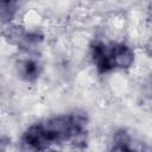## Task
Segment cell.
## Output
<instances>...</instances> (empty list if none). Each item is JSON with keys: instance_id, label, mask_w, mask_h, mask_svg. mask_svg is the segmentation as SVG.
<instances>
[{"instance_id": "6da1fadb", "label": "cell", "mask_w": 152, "mask_h": 152, "mask_svg": "<svg viewBox=\"0 0 152 152\" xmlns=\"http://www.w3.org/2000/svg\"><path fill=\"white\" fill-rule=\"evenodd\" d=\"M90 55L91 59L100 74H106L114 69L110 56L109 49L100 40H94L90 45Z\"/></svg>"}, {"instance_id": "7a4b0ae2", "label": "cell", "mask_w": 152, "mask_h": 152, "mask_svg": "<svg viewBox=\"0 0 152 152\" xmlns=\"http://www.w3.org/2000/svg\"><path fill=\"white\" fill-rule=\"evenodd\" d=\"M21 145L24 150H45L49 147L40 122L30 126L24 132L21 137Z\"/></svg>"}, {"instance_id": "3957f363", "label": "cell", "mask_w": 152, "mask_h": 152, "mask_svg": "<svg viewBox=\"0 0 152 152\" xmlns=\"http://www.w3.org/2000/svg\"><path fill=\"white\" fill-rule=\"evenodd\" d=\"M109 56L114 68L128 69L134 62L133 50L122 43H115L109 48Z\"/></svg>"}, {"instance_id": "277c9868", "label": "cell", "mask_w": 152, "mask_h": 152, "mask_svg": "<svg viewBox=\"0 0 152 152\" xmlns=\"http://www.w3.org/2000/svg\"><path fill=\"white\" fill-rule=\"evenodd\" d=\"M17 68L19 76L27 82L36 81L40 75V65L37 61L32 58H26L20 61Z\"/></svg>"}, {"instance_id": "5b68a950", "label": "cell", "mask_w": 152, "mask_h": 152, "mask_svg": "<svg viewBox=\"0 0 152 152\" xmlns=\"http://www.w3.org/2000/svg\"><path fill=\"white\" fill-rule=\"evenodd\" d=\"M129 135L126 131L124 129H119L114 133L113 137V150H118V151H125V150H131L129 146Z\"/></svg>"}, {"instance_id": "8992f818", "label": "cell", "mask_w": 152, "mask_h": 152, "mask_svg": "<svg viewBox=\"0 0 152 152\" xmlns=\"http://www.w3.org/2000/svg\"><path fill=\"white\" fill-rule=\"evenodd\" d=\"M18 0H1V15L2 18H5L6 13H8L11 15V11H13L14 5Z\"/></svg>"}, {"instance_id": "52a82bcc", "label": "cell", "mask_w": 152, "mask_h": 152, "mask_svg": "<svg viewBox=\"0 0 152 152\" xmlns=\"http://www.w3.org/2000/svg\"><path fill=\"white\" fill-rule=\"evenodd\" d=\"M145 95H146V99L152 103V84H150V87H148L147 90L145 91Z\"/></svg>"}, {"instance_id": "ba28073f", "label": "cell", "mask_w": 152, "mask_h": 152, "mask_svg": "<svg viewBox=\"0 0 152 152\" xmlns=\"http://www.w3.org/2000/svg\"><path fill=\"white\" fill-rule=\"evenodd\" d=\"M146 51H147V55L151 57V59H152V40L147 44V48H146Z\"/></svg>"}]
</instances>
